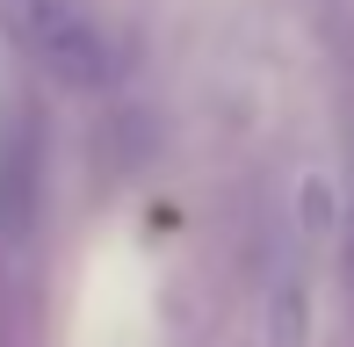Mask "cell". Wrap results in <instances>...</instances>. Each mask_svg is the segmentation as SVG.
Here are the masks:
<instances>
[{
    "instance_id": "cell-2",
    "label": "cell",
    "mask_w": 354,
    "mask_h": 347,
    "mask_svg": "<svg viewBox=\"0 0 354 347\" xmlns=\"http://www.w3.org/2000/svg\"><path fill=\"white\" fill-rule=\"evenodd\" d=\"M268 347H304V333H311V275H304L297 246H282V261L268 268Z\"/></svg>"
},
{
    "instance_id": "cell-1",
    "label": "cell",
    "mask_w": 354,
    "mask_h": 347,
    "mask_svg": "<svg viewBox=\"0 0 354 347\" xmlns=\"http://www.w3.org/2000/svg\"><path fill=\"white\" fill-rule=\"evenodd\" d=\"M0 37L66 87L109 80V37L87 0H0Z\"/></svg>"
}]
</instances>
